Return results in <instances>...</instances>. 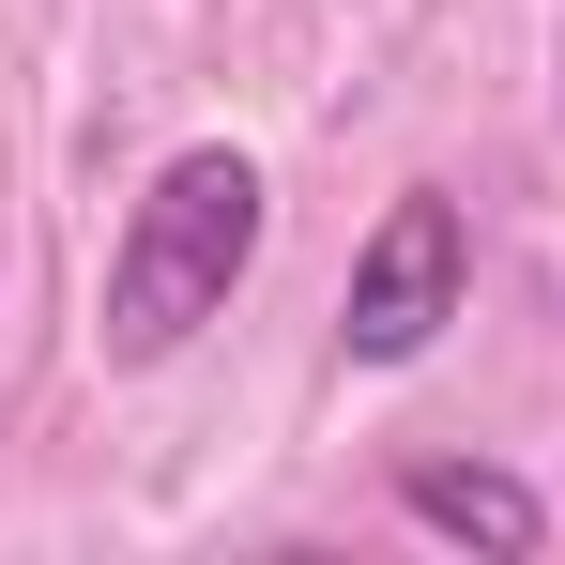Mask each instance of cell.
<instances>
[{
	"instance_id": "cell-3",
	"label": "cell",
	"mask_w": 565,
	"mask_h": 565,
	"mask_svg": "<svg viewBox=\"0 0 565 565\" xmlns=\"http://www.w3.org/2000/svg\"><path fill=\"white\" fill-rule=\"evenodd\" d=\"M397 504H413L428 535H459V551H504V565L551 535V504H535L520 473H489V459H397Z\"/></svg>"
},
{
	"instance_id": "cell-1",
	"label": "cell",
	"mask_w": 565,
	"mask_h": 565,
	"mask_svg": "<svg viewBox=\"0 0 565 565\" xmlns=\"http://www.w3.org/2000/svg\"><path fill=\"white\" fill-rule=\"evenodd\" d=\"M260 230H276V184H260L230 138L169 153V169L138 184V214H122V245H107V321H93V352H107V367H169L199 321H230Z\"/></svg>"
},
{
	"instance_id": "cell-2",
	"label": "cell",
	"mask_w": 565,
	"mask_h": 565,
	"mask_svg": "<svg viewBox=\"0 0 565 565\" xmlns=\"http://www.w3.org/2000/svg\"><path fill=\"white\" fill-rule=\"evenodd\" d=\"M459 290H473V230H459V199H397L367 230V260H352V306H337V352L352 367H413L444 321H459Z\"/></svg>"
}]
</instances>
